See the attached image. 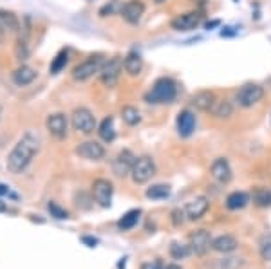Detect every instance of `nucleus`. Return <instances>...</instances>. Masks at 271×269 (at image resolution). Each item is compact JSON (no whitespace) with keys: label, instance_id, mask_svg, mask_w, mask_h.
<instances>
[{"label":"nucleus","instance_id":"1","mask_svg":"<svg viewBox=\"0 0 271 269\" xmlns=\"http://www.w3.org/2000/svg\"><path fill=\"white\" fill-rule=\"evenodd\" d=\"M38 148H40V138L33 132H25L20 138V141L16 143L15 148L9 152L8 161H6V167L11 174H20L28 168V165L33 161L36 154H38Z\"/></svg>","mask_w":271,"mask_h":269},{"label":"nucleus","instance_id":"2","mask_svg":"<svg viewBox=\"0 0 271 269\" xmlns=\"http://www.w3.org/2000/svg\"><path fill=\"white\" fill-rule=\"evenodd\" d=\"M177 96V85L172 78H159L152 85L150 91L145 94V101L150 105H167L174 103Z\"/></svg>","mask_w":271,"mask_h":269},{"label":"nucleus","instance_id":"3","mask_svg":"<svg viewBox=\"0 0 271 269\" xmlns=\"http://www.w3.org/2000/svg\"><path fill=\"white\" fill-rule=\"evenodd\" d=\"M105 60L101 55H92L89 58H85L82 64H78L72 69V78L76 82H85V79L92 78L94 74H100L101 67H103Z\"/></svg>","mask_w":271,"mask_h":269},{"label":"nucleus","instance_id":"4","mask_svg":"<svg viewBox=\"0 0 271 269\" xmlns=\"http://www.w3.org/2000/svg\"><path fill=\"white\" fill-rule=\"evenodd\" d=\"M154 175H156V163L152 161L148 155L136 159L134 168H132V181H134L136 184H145V182L150 181Z\"/></svg>","mask_w":271,"mask_h":269},{"label":"nucleus","instance_id":"5","mask_svg":"<svg viewBox=\"0 0 271 269\" xmlns=\"http://www.w3.org/2000/svg\"><path fill=\"white\" fill-rule=\"evenodd\" d=\"M264 98V87H260L259 84H246L239 89L235 96V101L239 103V107L250 109L253 105L260 101Z\"/></svg>","mask_w":271,"mask_h":269},{"label":"nucleus","instance_id":"6","mask_svg":"<svg viewBox=\"0 0 271 269\" xmlns=\"http://www.w3.org/2000/svg\"><path fill=\"white\" fill-rule=\"evenodd\" d=\"M121 71H123V60L120 56H112L111 60H107L101 67L100 78L107 87H114L120 82Z\"/></svg>","mask_w":271,"mask_h":269},{"label":"nucleus","instance_id":"7","mask_svg":"<svg viewBox=\"0 0 271 269\" xmlns=\"http://www.w3.org/2000/svg\"><path fill=\"white\" fill-rule=\"evenodd\" d=\"M72 127H74V130L80 132V134H85V136L92 134L96 128L94 114L85 107L76 109V111L72 112Z\"/></svg>","mask_w":271,"mask_h":269},{"label":"nucleus","instance_id":"8","mask_svg":"<svg viewBox=\"0 0 271 269\" xmlns=\"http://www.w3.org/2000/svg\"><path fill=\"white\" fill-rule=\"evenodd\" d=\"M203 22V15L199 11H190V13H183V15L176 16L172 20L170 25L172 29L176 31H192V29H197Z\"/></svg>","mask_w":271,"mask_h":269},{"label":"nucleus","instance_id":"9","mask_svg":"<svg viewBox=\"0 0 271 269\" xmlns=\"http://www.w3.org/2000/svg\"><path fill=\"white\" fill-rule=\"evenodd\" d=\"M134 163H136V155L130 150H121L120 154L116 155L114 163H112V172L118 177H127L128 174H132Z\"/></svg>","mask_w":271,"mask_h":269},{"label":"nucleus","instance_id":"10","mask_svg":"<svg viewBox=\"0 0 271 269\" xmlns=\"http://www.w3.org/2000/svg\"><path fill=\"white\" fill-rule=\"evenodd\" d=\"M112 182L107 179H96L94 184H92V195H94V201L98 202L103 208H109L112 201Z\"/></svg>","mask_w":271,"mask_h":269},{"label":"nucleus","instance_id":"11","mask_svg":"<svg viewBox=\"0 0 271 269\" xmlns=\"http://www.w3.org/2000/svg\"><path fill=\"white\" fill-rule=\"evenodd\" d=\"M211 237L206 230H197L190 235V250L197 257H203L208 250L211 248Z\"/></svg>","mask_w":271,"mask_h":269},{"label":"nucleus","instance_id":"12","mask_svg":"<svg viewBox=\"0 0 271 269\" xmlns=\"http://www.w3.org/2000/svg\"><path fill=\"white\" fill-rule=\"evenodd\" d=\"M76 154L89 161H100L105 157V148L98 141H85L76 147Z\"/></svg>","mask_w":271,"mask_h":269},{"label":"nucleus","instance_id":"13","mask_svg":"<svg viewBox=\"0 0 271 269\" xmlns=\"http://www.w3.org/2000/svg\"><path fill=\"white\" fill-rule=\"evenodd\" d=\"M145 13V4L141 0H128L121 8V16L127 20L130 25H138L141 22V16Z\"/></svg>","mask_w":271,"mask_h":269},{"label":"nucleus","instance_id":"14","mask_svg":"<svg viewBox=\"0 0 271 269\" xmlns=\"http://www.w3.org/2000/svg\"><path fill=\"white\" fill-rule=\"evenodd\" d=\"M45 127H47L49 134L55 136L56 139H62L67 136V118L62 112H56V114H51L45 121Z\"/></svg>","mask_w":271,"mask_h":269},{"label":"nucleus","instance_id":"15","mask_svg":"<svg viewBox=\"0 0 271 269\" xmlns=\"http://www.w3.org/2000/svg\"><path fill=\"white\" fill-rule=\"evenodd\" d=\"M194 130H196V116L190 109H183L177 114V132L181 138H188L194 134Z\"/></svg>","mask_w":271,"mask_h":269},{"label":"nucleus","instance_id":"16","mask_svg":"<svg viewBox=\"0 0 271 269\" xmlns=\"http://www.w3.org/2000/svg\"><path fill=\"white\" fill-rule=\"evenodd\" d=\"M211 177L215 179L217 182H221V184H228V182L231 181V167H230V163L226 161V159L219 157L215 159V161L211 163Z\"/></svg>","mask_w":271,"mask_h":269},{"label":"nucleus","instance_id":"17","mask_svg":"<svg viewBox=\"0 0 271 269\" xmlns=\"http://www.w3.org/2000/svg\"><path fill=\"white\" fill-rule=\"evenodd\" d=\"M208 206H210V202H208L206 197H196L194 201H190L186 204L184 213H186V217L190 221H197V219H201L208 211Z\"/></svg>","mask_w":271,"mask_h":269},{"label":"nucleus","instance_id":"18","mask_svg":"<svg viewBox=\"0 0 271 269\" xmlns=\"http://www.w3.org/2000/svg\"><path fill=\"white\" fill-rule=\"evenodd\" d=\"M215 94L211 91H199L192 96V105L197 109V111H211L213 105H215Z\"/></svg>","mask_w":271,"mask_h":269},{"label":"nucleus","instance_id":"19","mask_svg":"<svg viewBox=\"0 0 271 269\" xmlns=\"http://www.w3.org/2000/svg\"><path fill=\"white\" fill-rule=\"evenodd\" d=\"M237 246H239V242L231 235H221V237H217L215 240L211 242V248L219 251V253H231V251L237 250Z\"/></svg>","mask_w":271,"mask_h":269},{"label":"nucleus","instance_id":"20","mask_svg":"<svg viewBox=\"0 0 271 269\" xmlns=\"http://www.w3.org/2000/svg\"><path fill=\"white\" fill-rule=\"evenodd\" d=\"M0 31H4V33L20 31V20L16 18L11 11L0 9Z\"/></svg>","mask_w":271,"mask_h":269},{"label":"nucleus","instance_id":"21","mask_svg":"<svg viewBox=\"0 0 271 269\" xmlns=\"http://www.w3.org/2000/svg\"><path fill=\"white\" fill-rule=\"evenodd\" d=\"M123 67L130 76L140 74L141 69H143V58H141L140 52H136V51L128 52V55L125 56V60H123Z\"/></svg>","mask_w":271,"mask_h":269},{"label":"nucleus","instance_id":"22","mask_svg":"<svg viewBox=\"0 0 271 269\" xmlns=\"http://www.w3.org/2000/svg\"><path fill=\"white\" fill-rule=\"evenodd\" d=\"M35 78H36V71L31 67H28V65H22V67H18L15 72H13V82H15L16 85H20V87L33 84Z\"/></svg>","mask_w":271,"mask_h":269},{"label":"nucleus","instance_id":"23","mask_svg":"<svg viewBox=\"0 0 271 269\" xmlns=\"http://www.w3.org/2000/svg\"><path fill=\"white\" fill-rule=\"evenodd\" d=\"M250 202V195L246 192H233L226 197V208L228 210H242L244 206Z\"/></svg>","mask_w":271,"mask_h":269},{"label":"nucleus","instance_id":"24","mask_svg":"<svg viewBox=\"0 0 271 269\" xmlns=\"http://www.w3.org/2000/svg\"><path fill=\"white\" fill-rule=\"evenodd\" d=\"M98 134H100V138L103 139V141H107V143L114 141L116 130H114V118H112V116H109V118H105L103 121H101Z\"/></svg>","mask_w":271,"mask_h":269},{"label":"nucleus","instance_id":"25","mask_svg":"<svg viewBox=\"0 0 271 269\" xmlns=\"http://www.w3.org/2000/svg\"><path fill=\"white\" fill-rule=\"evenodd\" d=\"M140 215H141L140 210H132V211H128V213H125L123 217L120 219V222H118V228L123 231L132 230V228L138 224V221H140Z\"/></svg>","mask_w":271,"mask_h":269},{"label":"nucleus","instance_id":"26","mask_svg":"<svg viewBox=\"0 0 271 269\" xmlns=\"http://www.w3.org/2000/svg\"><path fill=\"white\" fill-rule=\"evenodd\" d=\"M251 197H253V202H255L257 206H260V208H267V206H271V190L269 188H255L253 194H251Z\"/></svg>","mask_w":271,"mask_h":269},{"label":"nucleus","instance_id":"27","mask_svg":"<svg viewBox=\"0 0 271 269\" xmlns=\"http://www.w3.org/2000/svg\"><path fill=\"white\" fill-rule=\"evenodd\" d=\"M211 112L217 116V118H230L233 114V105H231L228 99H221V101H215Z\"/></svg>","mask_w":271,"mask_h":269},{"label":"nucleus","instance_id":"28","mask_svg":"<svg viewBox=\"0 0 271 269\" xmlns=\"http://www.w3.org/2000/svg\"><path fill=\"white\" fill-rule=\"evenodd\" d=\"M190 253H192L190 246H184V244H181V242H172L170 244V257L176 258V260H183V258H186Z\"/></svg>","mask_w":271,"mask_h":269},{"label":"nucleus","instance_id":"29","mask_svg":"<svg viewBox=\"0 0 271 269\" xmlns=\"http://www.w3.org/2000/svg\"><path fill=\"white\" fill-rule=\"evenodd\" d=\"M121 116H123V121L127 123V125H130V127H134V125H138V123L141 121V114L140 111L136 107H123V111H121Z\"/></svg>","mask_w":271,"mask_h":269},{"label":"nucleus","instance_id":"30","mask_svg":"<svg viewBox=\"0 0 271 269\" xmlns=\"http://www.w3.org/2000/svg\"><path fill=\"white\" fill-rule=\"evenodd\" d=\"M148 199H167L170 195V188L167 184H154L145 192Z\"/></svg>","mask_w":271,"mask_h":269},{"label":"nucleus","instance_id":"31","mask_svg":"<svg viewBox=\"0 0 271 269\" xmlns=\"http://www.w3.org/2000/svg\"><path fill=\"white\" fill-rule=\"evenodd\" d=\"M69 62V52L67 51H60L58 55L55 56V60H52L51 64V74H58L60 71H64L65 65H67Z\"/></svg>","mask_w":271,"mask_h":269},{"label":"nucleus","instance_id":"32","mask_svg":"<svg viewBox=\"0 0 271 269\" xmlns=\"http://www.w3.org/2000/svg\"><path fill=\"white\" fill-rule=\"evenodd\" d=\"M121 8H123V4H121L120 0H109L107 4H105L103 8L100 9V16L114 15V13H118V11L121 13Z\"/></svg>","mask_w":271,"mask_h":269},{"label":"nucleus","instance_id":"33","mask_svg":"<svg viewBox=\"0 0 271 269\" xmlns=\"http://www.w3.org/2000/svg\"><path fill=\"white\" fill-rule=\"evenodd\" d=\"M260 255H262L264 260H271V235L262 237V240H260Z\"/></svg>","mask_w":271,"mask_h":269},{"label":"nucleus","instance_id":"34","mask_svg":"<svg viewBox=\"0 0 271 269\" xmlns=\"http://www.w3.org/2000/svg\"><path fill=\"white\" fill-rule=\"evenodd\" d=\"M49 211H51V215L52 217H56V219H67L69 217V213L65 210H62L60 206L56 204V202H49Z\"/></svg>","mask_w":271,"mask_h":269},{"label":"nucleus","instance_id":"35","mask_svg":"<svg viewBox=\"0 0 271 269\" xmlns=\"http://www.w3.org/2000/svg\"><path fill=\"white\" fill-rule=\"evenodd\" d=\"M184 211L181 210H174L172 211V222H174V226H181L184 222Z\"/></svg>","mask_w":271,"mask_h":269},{"label":"nucleus","instance_id":"36","mask_svg":"<svg viewBox=\"0 0 271 269\" xmlns=\"http://www.w3.org/2000/svg\"><path fill=\"white\" fill-rule=\"evenodd\" d=\"M165 265L161 264V260H152V262H147V264L141 265V269H163Z\"/></svg>","mask_w":271,"mask_h":269},{"label":"nucleus","instance_id":"37","mask_svg":"<svg viewBox=\"0 0 271 269\" xmlns=\"http://www.w3.org/2000/svg\"><path fill=\"white\" fill-rule=\"evenodd\" d=\"M82 240H84L85 244H89V248H94V246L98 244V240H96L94 237H84V238H82Z\"/></svg>","mask_w":271,"mask_h":269},{"label":"nucleus","instance_id":"38","mask_svg":"<svg viewBox=\"0 0 271 269\" xmlns=\"http://www.w3.org/2000/svg\"><path fill=\"white\" fill-rule=\"evenodd\" d=\"M233 28H224L223 31H221V36H235L237 31H231Z\"/></svg>","mask_w":271,"mask_h":269},{"label":"nucleus","instance_id":"39","mask_svg":"<svg viewBox=\"0 0 271 269\" xmlns=\"http://www.w3.org/2000/svg\"><path fill=\"white\" fill-rule=\"evenodd\" d=\"M163 269H183L181 265H177V264H168V265H165Z\"/></svg>","mask_w":271,"mask_h":269},{"label":"nucleus","instance_id":"40","mask_svg":"<svg viewBox=\"0 0 271 269\" xmlns=\"http://www.w3.org/2000/svg\"><path fill=\"white\" fill-rule=\"evenodd\" d=\"M215 25H219V20H213V22H208L206 28L210 29V28H215Z\"/></svg>","mask_w":271,"mask_h":269},{"label":"nucleus","instance_id":"41","mask_svg":"<svg viewBox=\"0 0 271 269\" xmlns=\"http://www.w3.org/2000/svg\"><path fill=\"white\" fill-rule=\"evenodd\" d=\"M6 194H9V190L4 184H0V195H6Z\"/></svg>","mask_w":271,"mask_h":269},{"label":"nucleus","instance_id":"42","mask_svg":"<svg viewBox=\"0 0 271 269\" xmlns=\"http://www.w3.org/2000/svg\"><path fill=\"white\" fill-rule=\"evenodd\" d=\"M2 211H6V204L2 201H0V213H2Z\"/></svg>","mask_w":271,"mask_h":269},{"label":"nucleus","instance_id":"43","mask_svg":"<svg viewBox=\"0 0 271 269\" xmlns=\"http://www.w3.org/2000/svg\"><path fill=\"white\" fill-rule=\"evenodd\" d=\"M156 2H157V4H161V2H165V0H156Z\"/></svg>","mask_w":271,"mask_h":269}]
</instances>
